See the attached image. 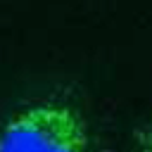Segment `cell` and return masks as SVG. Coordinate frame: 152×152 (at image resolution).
I'll return each instance as SVG.
<instances>
[{
    "label": "cell",
    "mask_w": 152,
    "mask_h": 152,
    "mask_svg": "<svg viewBox=\"0 0 152 152\" xmlns=\"http://www.w3.org/2000/svg\"><path fill=\"white\" fill-rule=\"evenodd\" d=\"M131 152H152V119L135 131Z\"/></svg>",
    "instance_id": "cell-2"
},
{
    "label": "cell",
    "mask_w": 152,
    "mask_h": 152,
    "mask_svg": "<svg viewBox=\"0 0 152 152\" xmlns=\"http://www.w3.org/2000/svg\"><path fill=\"white\" fill-rule=\"evenodd\" d=\"M0 152H90V128L66 102H36L0 128Z\"/></svg>",
    "instance_id": "cell-1"
}]
</instances>
